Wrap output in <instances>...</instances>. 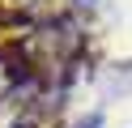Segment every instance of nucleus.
Returning <instances> with one entry per match:
<instances>
[{
  "label": "nucleus",
  "mask_w": 132,
  "mask_h": 128,
  "mask_svg": "<svg viewBox=\"0 0 132 128\" xmlns=\"http://www.w3.org/2000/svg\"><path fill=\"white\" fill-rule=\"evenodd\" d=\"M98 124H102V115H89V119H81L77 128H98Z\"/></svg>",
  "instance_id": "f257e3e1"
}]
</instances>
